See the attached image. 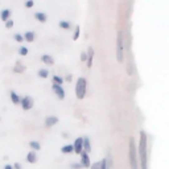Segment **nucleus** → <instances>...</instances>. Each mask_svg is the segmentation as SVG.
<instances>
[{"instance_id":"f257e3e1","label":"nucleus","mask_w":169,"mask_h":169,"mask_svg":"<svg viewBox=\"0 0 169 169\" xmlns=\"http://www.w3.org/2000/svg\"><path fill=\"white\" fill-rule=\"evenodd\" d=\"M140 159H142V169H147V138L144 132H140V144H139Z\"/></svg>"},{"instance_id":"f03ea898","label":"nucleus","mask_w":169,"mask_h":169,"mask_svg":"<svg viewBox=\"0 0 169 169\" xmlns=\"http://www.w3.org/2000/svg\"><path fill=\"white\" fill-rule=\"evenodd\" d=\"M129 162H131L132 169H138V157H136V145L135 140L129 139Z\"/></svg>"},{"instance_id":"7ed1b4c3","label":"nucleus","mask_w":169,"mask_h":169,"mask_svg":"<svg viewBox=\"0 0 169 169\" xmlns=\"http://www.w3.org/2000/svg\"><path fill=\"white\" fill-rule=\"evenodd\" d=\"M75 93H77L78 99H83L84 98V94H86V80H84V78H80V80L77 81Z\"/></svg>"},{"instance_id":"20e7f679","label":"nucleus","mask_w":169,"mask_h":169,"mask_svg":"<svg viewBox=\"0 0 169 169\" xmlns=\"http://www.w3.org/2000/svg\"><path fill=\"white\" fill-rule=\"evenodd\" d=\"M116 45H118V61L119 62H123V35L122 32H119V35H118V41H116Z\"/></svg>"},{"instance_id":"39448f33","label":"nucleus","mask_w":169,"mask_h":169,"mask_svg":"<svg viewBox=\"0 0 169 169\" xmlns=\"http://www.w3.org/2000/svg\"><path fill=\"white\" fill-rule=\"evenodd\" d=\"M20 102H21V106H22V110H31L32 107H33V99L31 97L22 98Z\"/></svg>"},{"instance_id":"423d86ee","label":"nucleus","mask_w":169,"mask_h":169,"mask_svg":"<svg viewBox=\"0 0 169 169\" xmlns=\"http://www.w3.org/2000/svg\"><path fill=\"white\" fill-rule=\"evenodd\" d=\"M73 148H74V152L75 153H82V148H83V139L78 138L75 140L74 145H73Z\"/></svg>"},{"instance_id":"0eeeda50","label":"nucleus","mask_w":169,"mask_h":169,"mask_svg":"<svg viewBox=\"0 0 169 169\" xmlns=\"http://www.w3.org/2000/svg\"><path fill=\"white\" fill-rule=\"evenodd\" d=\"M52 87H53V91L58 95V98H60V99H64V98H65V91L62 90V87L58 86V84H56V83H53V86H52Z\"/></svg>"},{"instance_id":"6e6552de","label":"nucleus","mask_w":169,"mask_h":169,"mask_svg":"<svg viewBox=\"0 0 169 169\" xmlns=\"http://www.w3.org/2000/svg\"><path fill=\"white\" fill-rule=\"evenodd\" d=\"M56 123H58V118L57 116H48L46 120H45V124H46V127H52L54 126Z\"/></svg>"},{"instance_id":"1a4fd4ad","label":"nucleus","mask_w":169,"mask_h":169,"mask_svg":"<svg viewBox=\"0 0 169 169\" xmlns=\"http://www.w3.org/2000/svg\"><path fill=\"white\" fill-rule=\"evenodd\" d=\"M82 165L86 167V168L90 167V159H89V156H87L86 152H82Z\"/></svg>"},{"instance_id":"9d476101","label":"nucleus","mask_w":169,"mask_h":169,"mask_svg":"<svg viewBox=\"0 0 169 169\" xmlns=\"http://www.w3.org/2000/svg\"><path fill=\"white\" fill-rule=\"evenodd\" d=\"M27 161L28 162H32V164L37 161V156H36L35 152H29V153L27 155Z\"/></svg>"},{"instance_id":"9b49d317","label":"nucleus","mask_w":169,"mask_h":169,"mask_svg":"<svg viewBox=\"0 0 169 169\" xmlns=\"http://www.w3.org/2000/svg\"><path fill=\"white\" fill-rule=\"evenodd\" d=\"M9 15H11V11H9V9H3L2 13H0V17H2L3 21H8Z\"/></svg>"},{"instance_id":"f8f14e48","label":"nucleus","mask_w":169,"mask_h":169,"mask_svg":"<svg viewBox=\"0 0 169 169\" xmlns=\"http://www.w3.org/2000/svg\"><path fill=\"white\" fill-rule=\"evenodd\" d=\"M11 100H12V103H15V104L20 103V98H19V95L16 94L15 91H11Z\"/></svg>"},{"instance_id":"ddd939ff","label":"nucleus","mask_w":169,"mask_h":169,"mask_svg":"<svg viewBox=\"0 0 169 169\" xmlns=\"http://www.w3.org/2000/svg\"><path fill=\"white\" fill-rule=\"evenodd\" d=\"M41 60H42L46 65H53V64H54V60H53L52 57H50V56H42Z\"/></svg>"},{"instance_id":"4468645a","label":"nucleus","mask_w":169,"mask_h":169,"mask_svg":"<svg viewBox=\"0 0 169 169\" xmlns=\"http://www.w3.org/2000/svg\"><path fill=\"white\" fill-rule=\"evenodd\" d=\"M35 17H36L38 21H41V22H45V21H46V15H45V13H41V12H37V13L35 15Z\"/></svg>"},{"instance_id":"2eb2a0df","label":"nucleus","mask_w":169,"mask_h":169,"mask_svg":"<svg viewBox=\"0 0 169 169\" xmlns=\"http://www.w3.org/2000/svg\"><path fill=\"white\" fill-rule=\"evenodd\" d=\"M24 38H25L28 42H32L33 40H35V33H33V32H27L25 36H24Z\"/></svg>"},{"instance_id":"dca6fc26","label":"nucleus","mask_w":169,"mask_h":169,"mask_svg":"<svg viewBox=\"0 0 169 169\" xmlns=\"http://www.w3.org/2000/svg\"><path fill=\"white\" fill-rule=\"evenodd\" d=\"M24 69H25V67L21 65V62H17V64H16V66L13 67V71L15 73H22V71H24Z\"/></svg>"},{"instance_id":"f3484780","label":"nucleus","mask_w":169,"mask_h":169,"mask_svg":"<svg viewBox=\"0 0 169 169\" xmlns=\"http://www.w3.org/2000/svg\"><path fill=\"white\" fill-rule=\"evenodd\" d=\"M83 148H84V151H86V153H87V152H90V149H91V148H90V142H89L87 138L83 139Z\"/></svg>"},{"instance_id":"a211bd4d","label":"nucleus","mask_w":169,"mask_h":169,"mask_svg":"<svg viewBox=\"0 0 169 169\" xmlns=\"http://www.w3.org/2000/svg\"><path fill=\"white\" fill-rule=\"evenodd\" d=\"M93 56H94V52H93V48H90L89 49V61H87V66L90 67V66H91V64H93Z\"/></svg>"},{"instance_id":"6ab92c4d","label":"nucleus","mask_w":169,"mask_h":169,"mask_svg":"<svg viewBox=\"0 0 169 169\" xmlns=\"http://www.w3.org/2000/svg\"><path fill=\"white\" fill-rule=\"evenodd\" d=\"M61 151H62V153H70V152L74 151V148H73V145H65Z\"/></svg>"},{"instance_id":"aec40b11","label":"nucleus","mask_w":169,"mask_h":169,"mask_svg":"<svg viewBox=\"0 0 169 169\" xmlns=\"http://www.w3.org/2000/svg\"><path fill=\"white\" fill-rule=\"evenodd\" d=\"M29 145H31V148H33V149H40V143H37V142H31L29 143Z\"/></svg>"},{"instance_id":"412c9836","label":"nucleus","mask_w":169,"mask_h":169,"mask_svg":"<svg viewBox=\"0 0 169 169\" xmlns=\"http://www.w3.org/2000/svg\"><path fill=\"white\" fill-rule=\"evenodd\" d=\"M48 70H44V69H41L40 71H38V75H40L41 78H48Z\"/></svg>"},{"instance_id":"4be33fe9","label":"nucleus","mask_w":169,"mask_h":169,"mask_svg":"<svg viewBox=\"0 0 169 169\" xmlns=\"http://www.w3.org/2000/svg\"><path fill=\"white\" fill-rule=\"evenodd\" d=\"M60 27H61V28H64V29H69V28H70V24H69L67 21H61V22H60Z\"/></svg>"},{"instance_id":"5701e85b","label":"nucleus","mask_w":169,"mask_h":169,"mask_svg":"<svg viewBox=\"0 0 169 169\" xmlns=\"http://www.w3.org/2000/svg\"><path fill=\"white\" fill-rule=\"evenodd\" d=\"M53 82H54L56 84H58V86H60V84L62 83V78H60V77L56 75V77H53Z\"/></svg>"},{"instance_id":"b1692460","label":"nucleus","mask_w":169,"mask_h":169,"mask_svg":"<svg viewBox=\"0 0 169 169\" xmlns=\"http://www.w3.org/2000/svg\"><path fill=\"white\" fill-rule=\"evenodd\" d=\"M19 53H20L21 56H27V54H28V49H27L25 46H21L20 50H19Z\"/></svg>"},{"instance_id":"393cba45","label":"nucleus","mask_w":169,"mask_h":169,"mask_svg":"<svg viewBox=\"0 0 169 169\" xmlns=\"http://www.w3.org/2000/svg\"><path fill=\"white\" fill-rule=\"evenodd\" d=\"M78 36H80V27L75 28V33H74V36H73V40H77Z\"/></svg>"},{"instance_id":"a878e982","label":"nucleus","mask_w":169,"mask_h":169,"mask_svg":"<svg viewBox=\"0 0 169 169\" xmlns=\"http://www.w3.org/2000/svg\"><path fill=\"white\" fill-rule=\"evenodd\" d=\"M5 27H7L8 29H9V28H12V27H13V21H12V20H8L7 22H5Z\"/></svg>"},{"instance_id":"bb28decb","label":"nucleus","mask_w":169,"mask_h":169,"mask_svg":"<svg viewBox=\"0 0 169 169\" xmlns=\"http://www.w3.org/2000/svg\"><path fill=\"white\" fill-rule=\"evenodd\" d=\"M15 40L17 42H21L22 41V36L21 35H15Z\"/></svg>"},{"instance_id":"cd10ccee","label":"nucleus","mask_w":169,"mask_h":169,"mask_svg":"<svg viewBox=\"0 0 169 169\" xmlns=\"http://www.w3.org/2000/svg\"><path fill=\"white\" fill-rule=\"evenodd\" d=\"M100 165H102V162H97V164H94L91 167V169H100Z\"/></svg>"},{"instance_id":"c85d7f7f","label":"nucleus","mask_w":169,"mask_h":169,"mask_svg":"<svg viewBox=\"0 0 169 169\" xmlns=\"http://www.w3.org/2000/svg\"><path fill=\"white\" fill-rule=\"evenodd\" d=\"M33 4H35L33 2H27V3H25V7H27V8H31V7H33Z\"/></svg>"},{"instance_id":"c756f323","label":"nucleus","mask_w":169,"mask_h":169,"mask_svg":"<svg viewBox=\"0 0 169 169\" xmlns=\"http://www.w3.org/2000/svg\"><path fill=\"white\" fill-rule=\"evenodd\" d=\"M100 169H107V162H106V160H103V161H102V165H100Z\"/></svg>"},{"instance_id":"7c9ffc66","label":"nucleus","mask_w":169,"mask_h":169,"mask_svg":"<svg viewBox=\"0 0 169 169\" xmlns=\"http://www.w3.org/2000/svg\"><path fill=\"white\" fill-rule=\"evenodd\" d=\"M86 58H87V56H86V53L83 52V53L81 54V60H82V61H86Z\"/></svg>"},{"instance_id":"2f4dec72","label":"nucleus","mask_w":169,"mask_h":169,"mask_svg":"<svg viewBox=\"0 0 169 169\" xmlns=\"http://www.w3.org/2000/svg\"><path fill=\"white\" fill-rule=\"evenodd\" d=\"M15 169H21V165L19 164V162H16V164H15V167H13Z\"/></svg>"},{"instance_id":"473e14b6","label":"nucleus","mask_w":169,"mask_h":169,"mask_svg":"<svg viewBox=\"0 0 169 169\" xmlns=\"http://www.w3.org/2000/svg\"><path fill=\"white\" fill-rule=\"evenodd\" d=\"M4 169H13V167H11V165H5Z\"/></svg>"}]
</instances>
